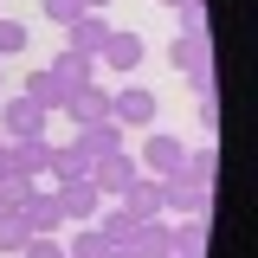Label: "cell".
<instances>
[{
	"instance_id": "1",
	"label": "cell",
	"mask_w": 258,
	"mask_h": 258,
	"mask_svg": "<svg viewBox=\"0 0 258 258\" xmlns=\"http://www.w3.org/2000/svg\"><path fill=\"white\" fill-rule=\"evenodd\" d=\"M168 64L187 91H213V32H174Z\"/></svg>"
},
{
	"instance_id": "2",
	"label": "cell",
	"mask_w": 258,
	"mask_h": 258,
	"mask_svg": "<svg viewBox=\"0 0 258 258\" xmlns=\"http://www.w3.org/2000/svg\"><path fill=\"white\" fill-rule=\"evenodd\" d=\"M155 116H161V103L149 84H116L110 91V123L116 129H155Z\"/></svg>"
},
{
	"instance_id": "3",
	"label": "cell",
	"mask_w": 258,
	"mask_h": 258,
	"mask_svg": "<svg viewBox=\"0 0 258 258\" xmlns=\"http://www.w3.org/2000/svg\"><path fill=\"white\" fill-rule=\"evenodd\" d=\"M207 207H213V187H200L187 174H161V213L168 220H207Z\"/></svg>"
},
{
	"instance_id": "4",
	"label": "cell",
	"mask_w": 258,
	"mask_h": 258,
	"mask_svg": "<svg viewBox=\"0 0 258 258\" xmlns=\"http://www.w3.org/2000/svg\"><path fill=\"white\" fill-rule=\"evenodd\" d=\"M181 161H187V142H181L174 129H142V149H136V168H142V174L161 181V174H174Z\"/></svg>"
},
{
	"instance_id": "5",
	"label": "cell",
	"mask_w": 258,
	"mask_h": 258,
	"mask_svg": "<svg viewBox=\"0 0 258 258\" xmlns=\"http://www.w3.org/2000/svg\"><path fill=\"white\" fill-rule=\"evenodd\" d=\"M142 58H149L142 32H129V26H110L103 52H97V71H110V78H136V64H142Z\"/></svg>"
},
{
	"instance_id": "6",
	"label": "cell",
	"mask_w": 258,
	"mask_h": 258,
	"mask_svg": "<svg viewBox=\"0 0 258 258\" xmlns=\"http://www.w3.org/2000/svg\"><path fill=\"white\" fill-rule=\"evenodd\" d=\"M58 116H64L71 129H78V123H103V116H110V84H103V78H91V84H78V91H64Z\"/></svg>"
},
{
	"instance_id": "7",
	"label": "cell",
	"mask_w": 258,
	"mask_h": 258,
	"mask_svg": "<svg viewBox=\"0 0 258 258\" xmlns=\"http://www.w3.org/2000/svg\"><path fill=\"white\" fill-rule=\"evenodd\" d=\"M58 213H64V226H91L97 213H103V194L91 187V174H78V181H58Z\"/></svg>"
},
{
	"instance_id": "8",
	"label": "cell",
	"mask_w": 258,
	"mask_h": 258,
	"mask_svg": "<svg viewBox=\"0 0 258 258\" xmlns=\"http://www.w3.org/2000/svg\"><path fill=\"white\" fill-rule=\"evenodd\" d=\"M13 213L26 220V232H64V213H58V194L52 187H26L13 200Z\"/></svg>"
},
{
	"instance_id": "9",
	"label": "cell",
	"mask_w": 258,
	"mask_h": 258,
	"mask_svg": "<svg viewBox=\"0 0 258 258\" xmlns=\"http://www.w3.org/2000/svg\"><path fill=\"white\" fill-rule=\"evenodd\" d=\"M71 149H78V155H84V168H91V161H103V155H116V149H129V136L110 123V116H103V123H78Z\"/></svg>"
},
{
	"instance_id": "10",
	"label": "cell",
	"mask_w": 258,
	"mask_h": 258,
	"mask_svg": "<svg viewBox=\"0 0 258 258\" xmlns=\"http://www.w3.org/2000/svg\"><path fill=\"white\" fill-rule=\"evenodd\" d=\"M142 168H136V155L129 149H116V155H103V161H91V187L103 194V200H123V187L136 181Z\"/></svg>"
},
{
	"instance_id": "11",
	"label": "cell",
	"mask_w": 258,
	"mask_h": 258,
	"mask_svg": "<svg viewBox=\"0 0 258 258\" xmlns=\"http://www.w3.org/2000/svg\"><path fill=\"white\" fill-rule=\"evenodd\" d=\"M52 129V116L39 110V103H26V97H7L0 103V136L7 142H20V136H45Z\"/></svg>"
},
{
	"instance_id": "12",
	"label": "cell",
	"mask_w": 258,
	"mask_h": 258,
	"mask_svg": "<svg viewBox=\"0 0 258 258\" xmlns=\"http://www.w3.org/2000/svg\"><path fill=\"white\" fill-rule=\"evenodd\" d=\"M110 26H116L110 13H78V20L64 26V45H71V52H84V58H97V52H103V39H110Z\"/></svg>"
},
{
	"instance_id": "13",
	"label": "cell",
	"mask_w": 258,
	"mask_h": 258,
	"mask_svg": "<svg viewBox=\"0 0 258 258\" xmlns=\"http://www.w3.org/2000/svg\"><path fill=\"white\" fill-rule=\"evenodd\" d=\"M123 213L129 220H168V213H161V181L155 174H136V181L123 187Z\"/></svg>"
},
{
	"instance_id": "14",
	"label": "cell",
	"mask_w": 258,
	"mask_h": 258,
	"mask_svg": "<svg viewBox=\"0 0 258 258\" xmlns=\"http://www.w3.org/2000/svg\"><path fill=\"white\" fill-rule=\"evenodd\" d=\"M20 97H26V103H39L45 116H58V103H64V84L52 78V71H45V64H39V71H26V78H20Z\"/></svg>"
},
{
	"instance_id": "15",
	"label": "cell",
	"mask_w": 258,
	"mask_h": 258,
	"mask_svg": "<svg viewBox=\"0 0 258 258\" xmlns=\"http://www.w3.org/2000/svg\"><path fill=\"white\" fill-rule=\"evenodd\" d=\"M207 252V220H168V258H200Z\"/></svg>"
},
{
	"instance_id": "16",
	"label": "cell",
	"mask_w": 258,
	"mask_h": 258,
	"mask_svg": "<svg viewBox=\"0 0 258 258\" xmlns=\"http://www.w3.org/2000/svg\"><path fill=\"white\" fill-rule=\"evenodd\" d=\"M45 71L58 78L64 91H78V84H91V78H97V58H84V52H71V45H64V52H58L52 64H45Z\"/></svg>"
},
{
	"instance_id": "17",
	"label": "cell",
	"mask_w": 258,
	"mask_h": 258,
	"mask_svg": "<svg viewBox=\"0 0 258 258\" xmlns=\"http://www.w3.org/2000/svg\"><path fill=\"white\" fill-rule=\"evenodd\" d=\"M123 252H136V258H168V220H142L136 232H129Z\"/></svg>"
},
{
	"instance_id": "18",
	"label": "cell",
	"mask_w": 258,
	"mask_h": 258,
	"mask_svg": "<svg viewBox=\"0 0 258 258\" xmlns=\"http://www.w3.org/2000/svg\"><path fill=\"white\" fill-rule=\"evenodd\" d=\"M174 174H187V181H200V187H213V181H220V149H213V142L187 149V161H181Z\"/></svg>"
},
{
	"instance_id": "19",
	"label": "cell",
	"mask_w": 258,
	"mask_h": 258,
	"mask_svg": "<svg viewBox=\"0 0 258 258\" xmlns=\"http://www.w3.org/2000/svg\"><path fill=\"white\" fill-rule=\"evenodd\" d=\"M110 252H116V245L97 232V220H91V226H78V232L64 239V258H110Z\"/></svg>"
},
{
	"instance_id": "20",
	"label": "cell",
	"mask_w": 258,
	"mask_h": 258,
	"mask_svg": "<svg viewBox=\"0 0 258 258\" xmlns=\"http://www.w3.org/2000/svg\"><path fill=\"white\" fill-rule=\"evenodd\" d=\"M26 39H32V26H26V20L0 13V58H20V52H26Z\"/></svg>"
},
{
	"instance_id": "21",
	"label": "cell",
	"mask_w": 258,
	"mask_h": 258,
	"mask_svg": "<svg viewBox=\"0 0 258 258\" xmlns=\"http://www.w3.org/2000/svg\"><path fill=\"white\" fill-rule=\"evenodd\" d=\"M20 258H64V239L58 232H32L26 245H20Z\"/></svg>"
},
{
	"instance_id": "22",
	"label": "cell",
	"mask_w": 258,
	"mask_h": 258,
	"mask_svg": "<svg viewBox=\"0 0 258 258\" xmlns=\"http://www.w3.org/2000/svg\"><path fill=\"white\" fill-rule=\"evenodd\" d=\"M26 239H32V232H26V220H20V213H0V252H20Z\"/></svg>"
},
{
	"instance_id": "23",
	"label": "cell",
	"mask_w": 258,
	"mask_h": 258,
	"mask_svg": "<svg viewBox=\"0 0 258 258\" xmlns=\"http://www.w3.org/2000/svg\"><path fill=\"white\" fill-rule=\"evenodd\" d=\"M39 13H45L52 26H71V20H78L84 7H78V0H39Z\"/></svg>"
},
{
	"instance_id": "24",
	"label": "cell",
	"mask_w": 258,
	"mask_h": 258,
	"mask_svg": "<svg viewBox=\"0 0 258 258\" xmlns=\"http://www.w3.org/2000/svg\"><path fill=\"white\" fill-rule=\"evenodd\" d=\"M194 97H200V129H220V97L213 91H194Z\"/></svg>"
},
{
	"instance_id": "25",
	"label": "cell",
	"mask_w": 258,
	"mask_h": 258,
	"mask_svg": "<svg viewBox=\"0 0 258 258\" xmlns=\"http://www.w3.org/2000/svg\"><path fill=\"white\" fill-rule=\"evenodd\" d=\"M78 7H84V13H110V0H78Z\"/></svg>"
},
{
	"instance_id": "26",
	"label": "cell",
	"mask_w": 258,
	"mask_h": 258,
	"mask_svg": "<svg viewBox=\"0 0 258 258\" xmlns=\"http://www.w3.org/2000/svg\"><path fill=\"white\" fill-rule=\"evenodd\" d=\"M0 213H13V194H7V187H0Z\"/></svg>"
},
{
	"instance_id": "27",
	"label": "cell",
	"mask_w": 258,
	"mask_h": 258,
	"mask_svg": "<svg viewBox=\"0 0 258 258\" xmlns=\"http://www.w3.org/2000/svg\"><path fill=\"white\" fill-rule=\"evenodd\" d=\"M161 7H168V13H181V7H187V0H161Z\"/></svg>"
},
{
	"instance_id": "28",
	"label": "cell",
	"mask_w": 258,
	"mask_h": 258,
	"mask_svg": "<svg viewBox=\"0 0 258 258\" xmlns=\"http://www.w3.org/2000/svg\"><path fill=\"white\" fill-rule=\"evenodd\" d=\"M0 168H7V136H0Z\"/></svg>"
},
{
	"instance_id": "29",
	"label": "cell",
	"mask_w": 258,
	"mask_h": 258,
	"mask_svg": "<svg viewBox=\"0 0 258 258\" xmlns=\"http://www.w3.org/2000/svg\"><path fill=\"white\" fill-rule=\"evenodd\" d=\"M110 258H136V252H123V245H116V252H110Z\"/></svg>"
},
{
	"instance_id": "30",
	"label": "cell",
	"mask_w": 258,
	"mask_h": 258,
	"mask_svg": "<svg viewBox=\"0 0 258 258\" xmlns=\"http://www.w3.org/2000/svg\"><path fill=\"white\" fill-rule=\"evenodd\" d=\"M0 91H7V71H0Z\"/></svg>"
},
{
	"instance_id": "31",
	"label": "cell",
	"mask_w": 258,
	"mask_h": 258,
	"mask_svg": "<svg viewBox=\"0 0 258 258\" xmlns=\"http://www.w3.org/2000/svg\"><path fill=\"white\" fill-rule=\"evenodd\" d=\"M0 13H7V0H0Z\"/></svg>"
}]
</instances>
